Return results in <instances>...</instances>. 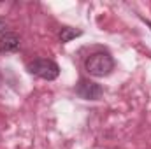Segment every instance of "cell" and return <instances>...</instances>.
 I'll use <instances>...</instances> for the list:
<instances>
[{
    "label": "cell",
    "mask_w": 151,
    "mask_h": 149,
    "mask_svg": "<svg viewBox=\"0 0 151 149\" xmlns=\"http://www.w3.org/2000/svg\"><path fill=\"white\" fill-rule=\"evenodd\" d=\"M86 72L93 77H106L114 70V58L107 51H97L84 62Z\"/></svg>",
    "instance_id": "6da1fadb"
},
{
    "label": "cell",
    "mask_w": 151,
    "mask_h": 149,
    "mask_svg": "<svg viewBox=\"0 0 151 149\" xmlns=\"http://www.w3.org/2000/svg\"><path fill=\"white\" fill-rule=\"evenodd\" d=\"M27 70L35 77H40L44 81H55L60 75V67L56 62L47 58H35L27 65Z\"/></svg>",
    "instance_id": "7a4b0ae2"
},
{
    "label": "cell",
    "mask_w": 151,
    "mask_h": 149,
    "mask_svg": "<svg viewBox=\"0 0 151 149\" xmlns=\"http://www.w3.org/2000/svg\"><path fill=\"white\" fill-rule=\"evenodd\" d=\"M79 35H83L81 30H76V28H70V27H63V28L60 30V34H58V39H60L62 44H67V42H70L72 39L79 37Z\"/></svg>",
    "instance_id": "5b68a950"
},
{
    "label": "cell",
    "mask_w": 151,
    "mask_h": 149,
    "mask_svg": "<svg viewBox=\"0 0 151 149\" xmlns=\"http://www.w3.org/2000/svg\"><path fill=\"white\" fill-rule=\"evenodd\" d=\"M21 46L19 37L14 32H5L0 37V53H16Z\"/></svg>",
    "instance_id": "277c9868"
},
{
    "label": "cell",
    "mask_w": 151,
    "mask_h": 149,
    "mask_svg": "<svg viewBox=\"0 0 151 149\" xmlns=\"http://www.w3.org/2000/svg\"><path fill=\"white\" fill-rule=\"evenodd\" d=\"M102 93H104L102 86L90 79H81L76 86V95L81 97L83 100H99L102 97Z\"/></svg>",
    "instance_id": "3957f363"
},
{
    "label": "cell",
    "mask_w": 151,
    "mask_h": 149,
    "mask_svg": "<svg viewBox=\"0 0 151 149\" xmlns=\"http://www.w3.org/2000/svg\"><path fill=\"white\" fill-rule=\"evenodd\" d=\"M5 27H7V21H5V18H0V34L5 30Z\"/></svg>",
    "instance_id": "8992f818"
},
{
    "label": "cell",
    "mask_w": 151,
    "mask_h": 149,
    "mask_svg": "<svg viewBox=\"0 0 151 149\" xmlns=\"http://www.w3.org/2000/svg\"><path fill=\"white\" fill-rule=\"evenodd\" d=\"M148 25H150V28H151V23H148Z\"/></svg>",
    "instance_id": "52a82bcc"
}]
</instances>
